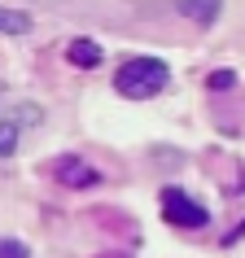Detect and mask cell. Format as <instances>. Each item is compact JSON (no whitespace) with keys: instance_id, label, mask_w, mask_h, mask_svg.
I'll return each mask as SVG.
<instances>
[{"instance_id":"obj_1","label":"cell","mask_w":245,"mask_h":258,"mask_svg":"<svg viewBox=\"0 0 245 258\" xmlns=\"http://www.w3.org/2000/svg\"><path fill=\"white\" fill-rule=\"evenodd\" d=\"M171 83V66L158 61V57H132V61H122L118 75H114V88L122 96H132V101H149L158 96Z\"/></svg>"},{"instance_id":"obj_2","label":"cell","mask_w":245,"mask_h":258,"mask_svg":"<svg viewBox=\"0 0 245 258\" xmlns=\"http://www.w3.org/2000/svg\"><path fill=\"white\" fill-rule=\"evenodd\" d=\"M162 215L175 228H206L210 223V210L197 197H189L184 188H162Z\"/></svg>"},{"instance_id":"obj_3","label":"cell","mask_w":245,"mask_h":258,"mask_svg":"<svg viewBox=\"0 0 245 258\" xmlns=\"http://www.w3.org/2000/svg\"><path fill=\"white\" fill-rule=\"evenodd\" d=\"M57 179L70 184V188H88V184H96V171L83 166V158H62L57 162Z\"/></svg>"},{"instance_id":"obj_4","label":"cell","mask_w":245,"mask_h":258,"mask_svg":"<svg viewBox=\"0 0 245 258\" xmlns=\"http://www.w3.org/2000/svg\"><path fill=\"white\" fill-rule=\"evenodd\" d=\"M219 9H223V0H175V14L179 18H189V22H215Z\"/></svg>"},{"instance_id":"obj_5","label":"cell","mask_w":245,"mask_h":258,"mask_svg":"<svg viewBox=\"0 0 245 258\" xmlns=\"http://www.w3.org/2000/svg\"><path fill=\"white\" fill-rule=\"evenodd\" d=\"M66 61H70V66H79V70H92L96 61H101V48H96L92 40H70Z\"/></svg>"},{"instance_id":"obj_6","label":"cell","mask_w":245,"mask_h":258,"mask_svg":"<svg viewBox=\"0 0 245 258\" xmlns=\"http://www.w3.org/2000/svg\"><path fill=\"white\" fill-rule=\"evenodd\" d=\"M27 31H31V14L0 5V35H27Z\"/></svg>"},{"instance_id":"obj_7","label":"cell","mask_w":245,"mask_h":258,"mask_svg":"<svg viewBox=\"0 0 245 258\" xmlns=\"http://www.w3.org/2000/svg\"><path fill=\"white\" fill-rule=\"evenodd\" d=\"M18 136H22V127L14 118H0V158H9L18 149Z\"/></svg>"},{"instance_id":"obj_8","label":"cell","mask_w":245,"mask_h":258,"mask_svg":"<svg viewBox=\"0 0 245 258\" xmlns=\"http://www.w3.org/2000/svg\"><path fill=\"white\" fill-rule=\"evenodd\" d=\"M0 258H31V249L22 241H9V236H0Z\"/></svg>"},{"instance_id":"obj_9","label":"cell","mask_w":245,"mask_h":258,"mask_svg":"<svg viewBox=\"0 0 245 258\" xmlns=\"http://www.w3.org/2000/svg\"><path fill=\"white\" fill-rule=\"evenodd\" d=\"M228 83H232L228 70H223V75H210V88H228Z\"/></svg>"}]
</instances>
